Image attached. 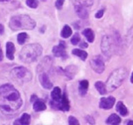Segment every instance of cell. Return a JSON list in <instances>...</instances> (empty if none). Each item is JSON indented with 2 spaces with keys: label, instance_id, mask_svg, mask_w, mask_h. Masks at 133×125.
Listing matches in <instances>:
<instances>
[{
  "label": "cell",
  "instance_id": "1",
  "mask_svg": "<svg viewBox=\"0 0 133 125\" xmlns=\"http://www.w3.org/2000/svg\"><path fill=\"white\" fill-rule=\"evenodd\" d=\"M22 105V99L18 90L11 84L0 87V109L3 112H14Z\"/></svg>",
  "mask_w": 133,
  "mask_h": 125
},
{
  "label": "cell",
  "instance_id": "2",
  "mask_svg": "<svg viewBox=\"0 0 133 125\" xmlns=\"http://www.w3.org/2000/svg\"><path fill=\"white\" fill-rule=\"evenodd\" d=\"M42 54V47L38 44H31L27 45L20 52V60L24 63H32L37 60V58L40 57Z\"/></svg>",
  "mask_w": 133,
  "mask_h": 125
},
{
  "label": "cell",
  "instance_id": "3",
  "mask_svg": "<svg viewBox=\"0 0 133 125\" xmlns=\"http://www.w3.org/2000/svg\"><path fill=\"white\" fill-rule=\"evenodd\" d=\"M126 76H127L126 70L123 69V68H119L115 71H113L112 74L108 77V80H107V82L105 84L106 89H108L110 91L116 89L117 87L121 85L123 81L126 78Z\"/></svg>",
  "mask_w": 133,
  "mask_h": 125
},
{
  "label": "cell",
  "instance_id": "4",
  "mask_svg": "<svg viewBox=\"0 0 133 125\" xmlns=\"http://www.w3.org/2000/svg\"><path fill=\"white\" fill-rule=\"evenodd\" d=\"M36 26V23L32 18L27 15H19V16L13 17L10 21V28L12 30H21V29H27L31 30Z\"/></svg>",
  "mask_w": 133,
  "mask_h": 125
},
{
  "label": "cell",
  "instance_id": "5",
  "mask_svg": "<svg viewBox=\"0 0 133 125\" xmlns=\"http://www.w3.org/2000/svg\"><path fill=\"white\" fill-rule=\"evenodd\" d=\"M11 75L13 78H16L19 82H28L31 80V74L25 68H15L14 70H12Z\"/></svg>",
  "mask_w": 133,
  "mask_h": 125
},
{
  "label": "cell",
  "instance_id": "6",
  "mask_svg": "<svg viewBox=\"0 0 133 125\" xmlns=\"http://www.w3.org/2000/svg\"><path fill=\"white\" fill-rule=\"evenodd\" d=\"M101 50L107 58H110L113 53V40L109 36H103L101 42Z\"/></svg>",
  "mask_w": 133,
  "mask_h": 125
},
{
  "label": "cell",
  "instance_id": "7",
  "mask_svg": "<svg viewBox=\"0 0 133 125\" xmlns=\"http://www.w3.org/2000/svg\"><path fill=\"white\" fill-rule=\"evenodd\" d=\"M90 65H91V69L97 74H101L104 71V62L100 56H96L92 58L90 60Z\"/></svg>",
  "mask_w": 133,
  "mask_h": 125
},
{
  "label": "cell",
  "instance_id": "8",
  "mask_svg": "<svg viewBox=\"0 0 133 125\" xmlns=\"http://www.w3.org/2000/svg\"><path fill=\"white\" fill-rule=\"evenodd\" d=\"M52 106L58 109H62V110H65L68 111L70 109V101L66 97V94H63L61 96V99L59 101H55V102H51Z\"/></svg>",
  "mask_w": 133,
  "mask_h": 125
},
{
  "label": "cell",
  "instance_id": "9",
  "mask_svg": "<svg viewBox=\"0 0 133 125\" xmlns=\"http://www.w3.org/2000/svg\"><path fill=\"white\" fill-rule=\"evenodd\" d=\"M115 103V98L109 96V97H102L99 101V107L103 109H110Z\"/></svg>",
  "mask_w": 133,
  "mask_h": 125
},
{
  "label": "cell",
  "instance_id": "10",
  "mask_svg": "<svg viewBox=\"0 0 133 125\" xmlns=\"http://www.w3.org/2000/svg\"><path fill=\"white\" fill-rule=\"evenodd\" d=\"M53 53L56 57H62V58H66V45L64 42H61L58 46L54 47L53 49Z\"/></svg>",
  "mask_w": 133,
  "mask_h": 125
},
{
  "label": "cell",
  "instance_id": "11",
  "mask_svg": "<svg viewBox=\"0 0 133 125\" xmlns=\"http://www.w3.org/2000/svg\"><path fill=\"white\" fill-rule=\"evenodd\" d=\"M40 82H41V84L45 88H48L49 89V88L53 87V84H52L51 81L49 80V76H48V75L46 73H43V74L40 75Z\"/></svg>",
  "mask_w": 133,
  "mask_h": 125
},
{
  "label": "cell",
  "instance_id": "12",
  "mask_svg": "<svg viewBox=\"0 0 133 125\" xmlns=\"http://www.w3.org/2000/svg\"><path fill=\"white\" fill-rule=\"evenodd\" d=\"M76 11H77L78 16L81 17V18H83V19L88 18V16H89V12L87 10V7L82 5V4H78V5L76 6Z\"/></svg>",
  "mask_w": 133,
  "mask_h": 125
},
{
  "label": "cell",
  "instance_id": "13",
  "mask_svg": "<svg viewBox=\"0 0 133 125\" xmlns=\"http://www.w3.org/2000/svg\"><path fill=\"white\" fill-rule=\"evenodd\" d=\"M14 52H15V47L11 42H8L6 44V56L9 60L14 59Z\"/></svg>",
  "mask_w": 133,
  "mask_h": 125
},
{
  "label": "cell",
  "instance_id": "14",
  "mask_svg": "<svg viewBox=\"0 0 133 125\" xmlns=\"http://www.w3.org/2000/svg\"><path fill=\"white\" fill-rule=\"evenodd\" d=\"M34 110L35 111H43L46 109V103L42 99H37L35 102H34Z\"/></svg>",
  "mask_w": 133,
  "mask_h": 125
},
{
  "label": "cell",
  "instance_id": "15",
  "mask_svg": "<svg viewBox=\"0 0 133 125\" xmlns=\"http://www.w3.org/2000/svg\"><path fill=\"white\" fill-rule=\"evenodd\" d=\"M121 122V119L119 116H117L116 114H111L107 119H106V123L107 124H119Z\"/></svg>",
  "mask_w": 133,
  "mask_h": 125
},
{
  "label": "cell",
  "instance_id": "16",
  "mask_svg": "<svg viewBox=\"0 0 133 125\" xmlns=\"http://www.w3.org/2000/svg\"><path fill=\"white\" fill-rule=\"evenodd\" d=\"M51 96H52L54 101H59V100L61 99V96H62L61 88H60V87H55V88L53 89L52 93H51Z\"/></svg>",
  "mask_w": 133,
  "mask_h": 125
},
{
  "label": "cell",
  "instance_id": "17",
  "mask_svg": "<svg viewBox=\"0 0 133 125\" xmlns=\"http://www.w3.org/2000/svg\"><path fill=\"white\" fill-rule=\"evenodd\" d=\"M116 110L118 111V113H120L122 116H126L128 114V110L127 108L125 107V105L122 103L121 101H119V102H117V105H116Z\"/></svg>",
  "mask_w": 133,
  "mask_h": 125
},
{
  "label": "cell",
  "instance_id": "18",
  "mask_svg": "<svg viewBox=\"0 0 133 125\" xmlns=\"http://www.w3.org/2000/svg\"><path fill=\"white\" fill-rule=\"evenodd\" d=\"M88 88H89V82L88 81H82L79 82V87H78V90L79 93L82 95H84L87 91H88Z\"/></svg>",
  "mask_w": 133,
  "mask_h": 125
},
{
  "label": "cell",
  "instance_id": "19",
  "mask_svg": "<svg viewBox=\"0 0 133 125\" xmlns=\"http://www.w3.org/2000/svg\"><path fill=\"white\" fill-rule=\"evenodd\" d=\"M83 36L87 38V40H88V42H94V32H92V30L91 29H84L83 30Z\"/></svg>",
  "mask_w": 133,
  "mask_h": 125
},
{
  "label": "cell",
  "instance_id": "20",
  "mask_svg": "<svg viewBox=\"0 0 133 125\" xmlns=\"http://www.w3.org/2000/svg\"><path fill=\"white\" fill-rule=\"evenodd\" d=\"M95 88L97 89V91H98L100 94H105V93H107V89H106L105 84L101 82H95Z\"/></svg>",
  "mask_w": 133,
  "mask_h": 125
},
{
  "label": "cell",
  "instance_id": "21",
  "mask_svg": "<svg viewBox=\"0 0 133 125\" xmlns=\"http://www.w3.org/2000/svg\"><path fill=\"white\" fill-rule=\"evenodd\" d=\"M72 54L78 56V58H81L83 61H85V59L88 58V53L83 50H78V49H75L72 50Z\"/></svg>",
  "mask_w": 133,
  "mask_h": 125
},
{
  "label": "cell",
  "instance_id": "22",
  "mask_svg": "<svg viewBox=\"0 0 133 125\" xmlns=\"http://www.w3.org/2000/svg\"><path fill=\"white\" fill-rule=\"evenodd\" d=\"M30 115L28 114V113H24L22 115V117L20 118V120H18L19 122H15V124L17 123H20V124H23V125H28L30 124Z\"/></svg>",
  "mask_w": 133,
  "mask_h": 125
},
{
  "label": "cell",
  "instance_id": "23",
  "mask_svg": "<svg viewBox=\"0 0 133 125\" xmlns=\"http://www.w3.org/2000/svg\"><path fill=\"white\" fill-rule=\"evenodd\" d=\"M71 35H72V29H71V27H70V26L66 25L65 27L63 28V30H62L61 36L63 37V38L66 39V38H69Z\"/></svg>",
  "mask_w": 133,
  "mask_h": 125
},
{
  "label": "cell",
  "instance_id": "24",
  "mask_svg": "<svg viewBox=\"0 0 133 125\" xmlns=\"http://www.w3.org/2000/svg\"><path fill=\"white\" fill-rule=\"evenodd\" d=\"M27 39H28V35L26 34V33H21V34H19L18 37H17L18 43L20 44V45H22V44L25 43Z\"/></svg>",
  "mask_w": 133,
  "mask_h": 125
},
{
  "label": "cell",
  "instance_id": "25",
  "mask_svg": "<svg viewBox=\"0 0 133 125\" xmlns=\"http://www.w3.org/2000/svg\"><path fill=\"white\" fill-rule=\"evenodd\" d=\"M79 41H81V36H79V34H75V36L72 38V45H78L79 43Z\"/></svg>",
  "mask_w": 133,
  "mask_h": 125
},
{
  "label": "cell",
  "instance_id": "26",
  "mask_svg": "<svg viewBox=\"0 0 133 125\" xmlns=\"http://www.w3.org/2000/svg\"><path fill=\"white\" fill-rule=\"evenodd\" d=\"M27 5L31 8H36L38 6V1L37 0H27Z\"/></svg>",
  "mask_w": 133,
  "mask_h": 125
},
{
  "label": "cell",
  "instance_id": "27",
  "mask_svg": "<svg viewBox=\"0 0 133 125\" xmlns=\"http://www.w3.org/2000/svg\"><path fill=\"white\" fill-rule=\"evenodd\" d=\"M69 124L78 125V119H76L74 116H70V117H69Z\"/></svg>",
  "mask_w": 133,
  "mask_h": 125
},
{
  "label": "cell",
  "instance_id": "28",
  "mask_svg": "<svg viewBox=\"0 0 133 125\" xmlns=\"http://www.w3.org/2000/svg\"><path fill=\"white\" fill-rule=\"evenodd\" d=\"M64 2H65V0H57V2H56V7H57L58 9H61L62 6L64 5Z\"/></svg>",
  "mask_w": 133,
  "mask_h": 125
},
{
  "label": "cell",
  "instance_id": "29",
  "mask_svg": "<svg viewBox=\"0 0 133 125\" xmlns=\"http://www.w3.org/2000/svg\"><path fill=\"white\" fill-rule=\"evenodd\" d=\"M103 13H104V10H103V9L99 10L97 13H96V14H95V18H97V19L101 18V17H102V15H103Z\"/></svg>",
  "mask_w": 133,
  "mask_h": 125
},
{
  "label": "cell",
  "instance_id": "30",
  "mask_svg": "<svg viewBox=\"0 0 133 125\" xmlns=\"http://www.w3.org/2000/svg\"><path fill=\"white\" fill-rule=\"evenodd\" d=\"M3 32H4V27H3V25L0 24V35L3 34Z\"/></svg>",
  "mask_w": 133,
  "mask_h": 125
},
{
  "label": "cell",
  "instance_id": "31",
  "mask_svg": "<svg viewBox=\"0 0 133 125\" xmlns=\"http://www.w3.org/2000/svg\"><path fill=\"white\" fill-rule=\"evenodd\" d=\"M81 46H82L83 48H88V44L87 43H82L81 44Z\"/></svg>",
  "mask_w": 133,
  "mask_h": 125
},
{
  "label": "cell",
  "instance_id": "32",
  "mask_svg": "<svg viewBox=\"0 0 133 125\" xmlns=\"http://www.w3.org/2000/svg\"><path fill=\"white\" fill-rule=\"evenodd\" d=\"M2 51H1V49H0V61H2Z\"/></svg>",
  "mask_w": 133,
  "mask_h": 125
},
{
  "label": "cell",
  "instance_id": "33",
  "mask_svg": "<svg viewBox=\"0 0 133 125\" xmlns=\"http://www.w3.org/2000/svg\"><path fill=\"white\" fill-rule=\"evenodd\" d=\"M127 124H128V125H133V121H129V122H128Z\"/></svg>",
  "mask_w": 133,
  "mask_h": 125
},
{
  "label": "cell",
  "instance_id": "34",
  "mask_svg": "<svg viewBox=\"0 0 133 125\" xmlns=\"http://www.w3.org/2000/svg\"><path fill=\"white\" fill-rule=\"evenodd\" d=\"M130 81H131V82L133 83V73H132V75H131V80H130Z\"/></svg>",
  "mask_w": 133,
  "mask_h": 125
},
{
  "label": "cell",
  "instance_id": "35",
  "mask_svg": "<svg viewBox=\"0 0 133 125\" xmlns=\"http://www.w3.org/2000/svg\"><path fill=\"white\" fill-rule=\"evenodd\" d=\"M0 1H6V0H0Z\"/></svg>",
  "mask_w": 133,
  "mask_h": 125
},
{
  "label": "cell",
  "instance_id": "36",
  "mask_svg": "<svg viewBox=\"0 0 133 125\" xmlns=\"http://www.w3.org/2000/svg\"><path fill=\"white\" fill-rule=\"evenodd\" d=\"M43 1H45V0H43Z\"/></svg>",
  "mask_w": 133,
  "mask_h": 125
}]
</instances>
